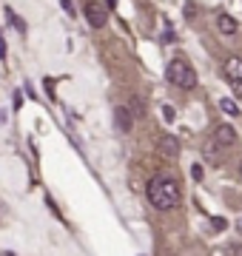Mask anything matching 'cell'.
<instances>
[{
	"mask_svg": "<svg viewBox=\"0 0 242 256\" xmlns=\"http://www.w3.org/2000/svg\"><path fill=\"white\" fill-rule=\"evenodd\" d=\"M146 194H148V202H151V205H154L157 210H171V208H177L180 200H182L180 182L174 180V176H166V174L154 176V180L148 182V188H146Z\"/></svg>",
	"mask_w": 242,
	"mask_h": 256,
	"instance_id": "cell-1",
	"label": "cell"
},
{
	"mask_svg": "<svg viewBox=\"0 0 242 256\" xmlns=\"http://www.w3.org/2000/svg\"><path fill=\"white\" fill-rule=\"evenodd\" d=\"M168 82L171 86H177V88H182V92H191L196 86V72L194 66L188 63V60H182V57H174L171 63H168Z\"/></svg>",
	"mask_w": 242,
	"mask_h": 256,
	"instance_id": "cell-2",
	"label": "cell"
},
{
	"mask_svg": "<svg viewBox=\"0 0 242 256\" xmlns=\"http://www.w3.org/2000/svg\"><path fill=\"white\" fill-rule=\"evenodd\" d=\"M225 77L234 86V92L242 97V57H228L225 60Z\"/></svg>",
	"mask_w": 242,
	"mask_h": 256,
	"instance_id": "cell-3",
	"label": "cell"
},
{
	"mask_svg": "<svg viewBox=\"0 0 242 256\" xmlns=\"http://www.w3.org/2000/svg\"><path fill=\"white\" fill-rule=\"evenodd\" d=\"M214 142L220 148H231L234 142H236V131H234V126H228V122H220V126L214 128Z\"/></svg>",
	"mask_w": 242,
	"mask_h": 256,
	"instance_id": "cell-4",
	"label": "cell"
},
{
	"mask_svg": "<svg viewBox=\"0 0 242 256\" xmlns=\"http://www.w3.org/2000/svg\"><path fill=\"white\" fill-rule=\"evenodd\" d=\"M86 20H88V23H92V28H102L106 26V9H102L100 3H86Z\"/></svg>",
	"mask_w": 242,
	"mask_h": 256,
	"instance_id": "cell-5",
	"label": "cell"
},
{
	"mask_svg": "<svg viewBox=\"0 0 242 256\" xmlns=\"http://www.w3.org/2000/svg\"><path fill=\"white\" fill-rule=\"evenodd\" d=\"M114 126H117V131H122V134H128L131 128H134V117H131V111L126 108V106H117V108H114Z\"/></svg>",
	"mask_w": 242,
	"mask_h": 256,
	"instance_id": "cell-6",
	"label": "cell"
},
{
	"mask_svg": "<svg viewBox=\"0 0 242 256\" xmlns=\"http://www.w3.org/2000/svg\"><path fill=\"white\" fill-rule=\"evenodd\" d=\"M216 28H220V34H225V37H234L236 32H240V23L231 18V14H216Z\"/></svg>",
	"mask_w": 242,
	"mask_h": 256,
	"instance_id": "cell-7",
	"label": "cell"
},
{
	"mask_svg": "<svg viewBox=\"0 0 242 256\" xmlns=\"http://www.w3.org/2000/svg\"><path fill=\"white\" fill-rule=\"evenodd\" d=\"M157 151H160V156H166V160H174V156L180 154V142L174 137H162L157 142Z\"/></svg>",
	"mask_w": 242,
	"mask_h": 256,
	"instance_id": "cell-8",
	"label": "cell"
},
{
	"mask_svg": "<svg viewBox=\"0 0 242 256\" xmlns=\"http://www.w3.org/2000/svg\"><path fill=\"white\" fill-rule=\"evenodd\" d=\"M202 154H205V160H211V162H220V146H216L214 140L202 146Z\"/></svg>",
	"mask_w": 242,
	"mask_h": 256,
	"instance_id": "cell-9",
	"label": "cell"
},
{
	"mask_svg": "<svg viewBox=\"0 0 242 256\" xmlns=\"http://www.w3.org/2000/svg\"><path fill=\"white\" fill-rule=\"evenodd\" d=\"M128 111H131V117H134V120L146 114V106H142V100H140V97H131V106H128Z\"/></svg>",
	"mask_w": 242,
	"mask_h": 256,
	"instance_id": "cell-10",
	"label": "cell"
},
{
	"mask_svg": "<svg viewBox=\"0 0 242 256\" xmlns=\"http://www.w3.org/2000/svg\"><path fill=\"white\" fill-rule=\"evenodd\" d=\"M220 108H222L225 114H231V117H236V114H240V106H236L234 100H228V97H222V100H220Z\"/></svg>",
	"mask_w": 242,
	"mask_h": 256,
	"instance_id": "cell-11",
	"label": "cell"
},
{
	"mask_svg": "<svg viewBox=\"0 0 242 256\" xmlns=\"http://www.w3.org/2000/svg\"><path fill=\"white\" fill-rule=\"evenodd\" d=\"M6 18H9V23H14V26H18V32H26V23H23V20H20L12 9H6Z\"/></svg>",
	"mask_w": 242,
	"mask_h": 256,
	"instance_id": "cell-12",
	"label": "cell"
},
{
	"mask_svg": "<svg viewBox=\"0 0 242 256\" xmlns=\"http://www.w3.org/2000/svg\"><path fill=\"white\" fill-rule=\"evenodd\" d=\"M225 254H228V256H242V245H240V242H228Z\"/></svg>",
	"mask_w": 242,
	"mask_h": 256,
	"instance_id": "cell-13",
	"label": "cell"
},
{
	"mask_svg": "<svg viewBox=\"0 0 242 256\" xmlns=\"http://www.w3.org/2000/svg\"><path fill=\"white\" fill-rule=\"evenodd\" d=\"M60 6L66 9V14H68V18H74V14H77V9L72 6V0H60Z\"/></svg>",
	"mask_w": 242,
	"mask_h": 256,
	"instance_id": "cell-14",
	"label": "cell"
},
{
	"mask_svg": "<svg viewBox=\"0 0 242 256\" xmlns=\"http://www.w3.org/2000/svg\"><path fill=\"white\" fill-rule=\"evenodd\" d=\"M191 176H194V180H202V168H200V165H194V168H191Z\"/></svg>",
	"mask_w": 242,
	"mask_h": 256,
	"instance_id": "cell-15",
	"label": "cell"
},
{
	"mask_svg": "<svg viewBox=\"0 0 242 256\" xmlns=\"http://www.w3.org/2000/svg\"><path fill=\"white\" fill-rule=\"evenodd\" d=\"M0 57H6V46H3V37H0Z\"/></svg>",
	"mask_w": 242,
	"mask_h": 256,
	"instance_id": "cell-16",
	"label": "cell"
},
{
	"mask_svg": "<svg viewBox=\"0 0 242 256\" xmlns=\"http://www.w3.org/2000/svg\"><path fill=\"white\" fill-rule=\"evenodd\" d=\"M236 174H240V180H242V160H240V165H236Z\"/></svg>",
	"mask_w": 242,
	"mask_h": 256,
	"instance_id": "cell-17",
	"label": "cell"
},
{
	"mask_svg": "<svg viewBox=\"0 0 242 256\" xmlns=\"http://www.w3.org/2000/svg\"><path fill=\"white\" fill-rule=\"evenodd\" d=\"M3 122H6V114H3V111H0V126H3Z\"/></svg>",
	"mask_w": 242,
	"mask_h": 256,
	"instance_id": "cell-18",
	"label": "cell"
},
{
	"mask_svg": "<svg viewBox=\"0 0 242 256\" xmlns=\"http://www.w3.org/2000/svg\"><path fill=\"white\" fill-rule=\"evenodd\" d=\"M240 230H242V220H240Z\"/></svg>",
	"mask_w": 242,
	"mask_h": 256,
	"instance_id": "cell-19",
	"label": "cell"
}]
</instances>
